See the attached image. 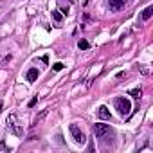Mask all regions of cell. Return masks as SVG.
<instances>
[{"instance_id":"obj_10","label":"cell","mask_w":153,"mask_h":153,"mask_svg":"<svg viewBox=\"0 0 153 153\" xmlns=\"http://www.w3.org/2000/svg\"><path fill=\"white\" fill-rule=\"evenodd\" d=\"M130 96H131V97H140V88H133V90H130Z\"/></svg>"},{"instance_id":"obj_6","label":"cell","mask_w":153,"mask_h":153,"mask_svg":"<svg viewBox=\"0 0 153 153\" xmlns=\"http://www.w3.org/2000/svg\"><path fill=\"white\" fill-rule=\"evenodd\" d=\"M38 76H40V72H38V68H29V72H27V81L29 83H33V81H36L38 79Z\"/></svg>"},{"instance_id":"obj_12","label":"cell","mask_w":153,"mask_h":153,"mask_svg":"<svg viewBox=\"0 0 153 153\" xmlns=\"http://www.w3.org/2000/svg\"><path fill=\"white\" fill-rule=\"evenodd\" d=\"M61 68H63V63H54L52 65V70H56V72H59Z\"/></svg>"},{"instance_id":"obj_13","label":"cell","mask_w":153,"mask_h":153,"mask_svg":"<svg viewBox=\"0 0 153 153\" xmlns=\"http://www.w3.org/2000/svg\"><path fill=\"white\" fill-rule=\"evenodd\" d=\"M36 101H38V97H33V99L29 101V106H34V105H36Z\"/></svg>"},{"instance_id":"obj_1","label":"cell","mask_w":153,"mask_h":153,"mask_svg":"<svg viewBox=\"0 0 153 153\" xmlns=\"http://www.w3.org/2000/svg\"><path fill=\"white\" fill-rule=\"evenodd\" d=\"M114 105H115V110L119 112L121 117L130 115V112H131V103H130V99H126V97H115Z\"/></svg>"},{"instance_id":"obj_4","label":"cell","mask_w":153,"mask_h":153,"mask_svg":"<svg viewBox=\"0 0 153 153\" xmlns=\"http://www.w3.org/2000/svg\"><path fill=\"white\" fill-rule=\"evenodd\" d=\"M151 16H153V7L148 6V7H144V11L140 13V22H148Z\"/></svg>"},{"instance_id":"obj_9","label":"cell","mask_w":153,"mask_h":153,"mask_svg":"<svg viewBox=\"0 0 153 153\" xmlns=\"http://www.w3.org/2000/svg\"><path fill=\"white\" fill-rule=\"evenodd\" d=\"M78 47L85 51V49H88V47H90V43H88L87 40H79V42H78Z\"/></svg>"},{"instance_id":"obj_5","label":"cell","mask_w":153,"mask_h":153,"mask_svg":"<svg viewBox=\"0 0 153 153\" xmlns=\"http://www.w3.org/2000/svg\"><path fill=\"white\" fill-rule=\"evenodd\" d=\"M126 0H108V4H110V9L112 11H119L123 6H124Z\"/></svg>"},{"instance_id":"obj_2","label":"cell","mask_w":153,"mask_h":153,"mask_svg":"<svg viewBox=\"0 0 153 153\" xmlns=\"http://www.w3.org/2000/svg\"><path fill=\"white\" fill-rule=\"evenodd\" d=\"M70 133H72L74 140L78 142V144H85L87 137H85V133H83V131L79 130V126H78V124H70Z\"/></svg>"},{"instance_id":"obj_3","label":"cell","mask_w":153,"mask_h":153,"mask_svg":"<svg viewBox=\"0 0 153 153\" xmlns=\"http://www.w3.org/2000/svg\"><path fill=\"white\" fill-rule=\"evenodd\" d=\"M110 131V126L108 124H103V123H97V124H94V135L96 137H105L106 133Z\"/></svg>"},{"instance_id":"obj_11","label":"cell","mask_w":153,"mask_h":153,"mask_svg":"<svg viewBox=\"0 0 153 153\" xmlns=\"http://www.w3.org/2000/svg\"><path fill=\"white\" fill-rule=\"evenodd\" d=\"M45 115H47V110H43V112H42V114H40V115H38V117L34 119V124H38V123H40V121H42V119H43Z\"/></svg>"},{"instance_id":"obj_7","label":"cell","mask_w":153,"mask_h":153,"mask_svg":"<svg viewBox=\"0 0 153 153\" xmlns=\"http://www.w3.org/2000/svg\"><path fill=\"white\" fill-rule=\"evenodd\" d=\"M52 20H54L58 25H61V24H63V15H61V11L52 9Z\"/></svg>"},{"instance_id":"obj_8","label":"cell","mask_w":153,"mask_h":153,"mask_svg":"<svg viewBox=\"0 0 153 153\" xmlns=\"http://www.w3.org/2000/svg\"><path fill=\"white\" fill-rule=\"evenodd\" d=\"M99 117L101 119H110L112 115H110V110H108V106H99Z\"/></svg>"}]
</instances>
